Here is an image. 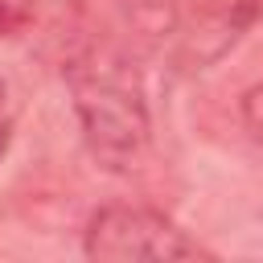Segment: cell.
Returning a JSON list of instances; mask_svg holds the SVG:
<instances>
[{"label": "cell", "mask_w": 263, "mask_h": 263, "mask_svg": "<svg viewBox=\"0 0 263 263\" xmlns=\"http://www.w3.org/2000/svg\"><path fill=\"white\" fill-rule=\"evenodd\" d=\"M74 111L86 148L107 168H127L148 144V107L140 74L111 49H90L70 66Z\"/></svg>", "instance_id": "1"}, {"label": "cell", "mask_w": 263, "mask_h": 263, "mask_svg": "<svg viewBox=\"0 0 263 263\" xmlns=\"http://www.w3.org/2000/svg\"><path fill=\"white\" fill-rule=\"evenodd\" d=\"M86 255L99 263H189L214 259L197 238H189L173 218L148 205H103L86 222Z\"/></svg>", "instance_id": "2"}, {"label": "cell", "mask_w": 263, "mask_h": 263, "mask_svg": "<svg viewBox=\"0 0 263 263\" xmlns=\"http://www.w3.org/2000/svg\"><path fill=\"white\" fill-rule=\"evenodd\" d=\"M37 16V0H0V37H16Z\"/></svg>", "instance_id": "3"}, {"label": "cell", "mask_w": 263, "mask_h": 263, "mask_svg": "<svg viewBox=\"0 0 263 263\" xmlns=\"http://www.w3.org/2000/svg\"><path fill=\"white\" fill-rule=\"evenodd\" d=\"M242 123L251 127V136L263 140V86L247 90V99H242Z\"/></svg>", "instance_id": "4"}, {"label": "cell", "mask_w": 263, "mask_h": 263, "mask_svg": "<svg viewBox=\"0 0 263 263\" xmlns=\"http://www.w3.org/2000/svg\"><path fill=\"white\" fill-rule=\"evenodd\" d=\"M4 148H8V123L0 119V156H4Z\"/></svg>", "instance_id": "5"}]
</instances>
